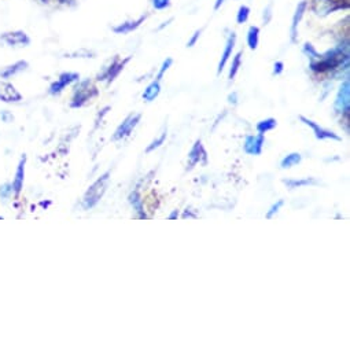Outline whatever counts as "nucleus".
<instances>
[{
	"mask_svg": "<svg viewBox=\"0 0 350 350\" xmlns=\"http://www.w3.org/2000/svg\"><path fill=\"white\" fill-rule=\"evenodd\" d=\"M228 99H230V102H231V103H237V92H234L232 95H230V96H228Z\"/></svg>",
	"mask_w": 350,
	"mask_h": 350,
	"instance_id": "obj_35",
	"label": "nucleus"
},
{
	"mask_svg": "<svg viewBox=\"0 0 350 350\" xmlns=\"http://www.w3.org/2000/svg\"><path fill=\"white\" fill-rule=\"evenodd\" d=\"M247 46L250 50H257L260 44V28L258 27H250L247 31Z\"/></svg>",
	"mask_w": 350,
	"mask_h": 350,
	"instance_id": "obj_21",
	"label": "nucleus"
},
{
	"mask_svg": "<svg viewBox=\"0 0 350 350\" xmlns=\"http://www.w3.org/2000/svg\"><path fill=\"white\" fill-rule=\"evenodd\" d=\"M302 161V155L299 152H291L288 155H286L282 162H280V167L282 169H290V167H294L297 166L298 163H301Z\"/></svg>",
	"mask_w": 350,
	"mask_h": 350,
	"instance_id": "obj_22",
	"label": "nucleus"
},
{
	"mask_svg": "<svg viewBox=\"0 0 350 350\" xmlns=\"http://www.w3.org/2000/svg\"><path fill=\"white\" fill-rule=\"evenodd\" d=\"M265 143V135L258 133V135H247L245 137L243 143V150L249 155H261L262 148Z\"/></svg>",
	"mask_w": 350,
	"mask_h": 350,
	"instance_id": "obj_11",
	"label": "nucleus"
},
{
	"mask_svg": "<svg viewBox=\"0 0 350 350\" xmlns=\"http://www.w3.org/2000/svg\"><path fill=\"white\" fill-rule=\"evenodd\" d=\"M159 94H161V81L154 80V81H151V83L146 87V90H144L143 94H142V98H143L144 102L150 103V102L155 100Z\"/></svg>",
	"mask_w": 350,
	"mask_h": 350,
	"instance_id": "obj_19",
	"label": "nucleus"
},
{
	"mask_svg": "<svg viewBox=\"0 0 350 350\" xmlns=\"http://www.w3.org/2000/svg\"><path fill=\"white\" fill-rule=\"evenodd\" d=\"M42 2H43V3H49V2H50V0H42Z\"/></svg>",
	"mask_w": 350,
	"mask_h": 350,
	"instance_id": "obj_36",
	"label": "nucleus"
},
{
	"mask_svg": "<svg viewBox=\"0 0 350 350\" xmlns=\"http://www.w3.org/2000/svg\"><path fill=\"white\" fill-rule=\"evenodd\" d=\"M299 121L304 122L305 125H308L309 128H312L313 133H314V137L317 140H335V142H342V137L339 135H336L334 131H329V129H325L323 126H320L319 124H316L314 121L304 117V116H299Z\"/></svg>",
	"mask_w": 350,
	"mask_h": 350,
	"instance_id": "obj_7",
	"label": "nucleus"
},
{
	"mask_svg": "<svg viewBox=\"0 0 350 350\" xmlns=\"http://www.w3.org/2000/svg\"><path fill=\"white\" fill-rule=\"evenodd\" d=\"M131 61V57H126L125 59H121L118 55L114 57V59L110 62V65L102 72L98 75L96 80L98 81H107V84L113 83L118 75L125 69V66L128 65V62Z\"/></svg>",
	"mask_w": 350,
	"mask_h": 350,
	"instance_id": "obj_4",
	"label": "nucleus"
},
{
	"mask_svg": "<svg viewBox=\"0 0 350 350\" xmlns=\"http://www.w3.org/2000/svg\"><path fill=\"white\" fill-rule=\"evenodd\" d=\"M334 109L336 113H342V114L350 111V85L347 79L339 87V91L336 94V99L334 103Z\"/></svg>",
	"mask_w": 350,
	"mask_h": 350,
	"instance_id": "obj_6",
	"label": "nucleus"
},
{
	"mask_svg": "<svg viewBox=\"0 0 350 350\" xmlns=\"http://www.w3.org/2000/svg\"><path fill=\"white\" fill-rule=\"evenodd\" d=\"M201 33H202V29H198V31L194 32V35L191 36V39L187 42V47H189V49H191V47H194V46L197 44V42H198L200 38H201Z\"/></svg>",
	"mask_w": 350,
	"mask_h": 350,
	"instance_id": "obj_30",
	"label": "nucleus"
},
{
	"mask_svg": "<svg viewBox=\"0 0 350 350\" xmlns=\"http://www.w3.org/2000/svg\"><path fill=\"white\" fill-rule=\"evenodd\" d=\"M128 200H129V204L132 205V208L136 211L137 217H139V219H147V215H146L144 211H143V200H142L139 191H136V190L132 191V193L129 194Z\"/></svg>",
	"mask_w": 350,
	"mask_h": 350,
	"instance_id": "obj_20",
	"label": "nucleus"
},
{
	"mask_svg": "<svg viewBox=\"0 0 350 350\" xmlns=\"http://www.w3.org/2000/svg\"><path fill=\"white\" fill-rule=\"evenodd\" d=\"M276 126H278V121H276L275 118L269 117V118H265V120L260 121V122L257 124V126H256V128H257V132H258V133L265 135L267 132L273 131Z\"/></svg>",
	"mask_w": 350,
	"mask_h": 350,
	"instance_id": "obj_23",
	"label": "nucleus"
},
{
	"mask_svg": "<svg viewBox=\"0 0 350 350\" xmlns=\"http://www.w3.org/2000/svg\"><path fill=\"white\" fill-rule=\"evenodd\" d=\"M147 20V16H140L137 20H128L122 24H118L117 27H113L111 31L117 35H128L133 31H136L137 28H140V25Z\"/></svg>",
	"mask_w": 350,
	"mask_h": 350,
	"instance_id": "obj_14",
	"label": "nucleus"
},
{
	"mask_svg": "<svg viewBox=\"0 0 350 350\" xmlns=\"http://www.w3.org/2000/svg\"><path fill=\"white\" fill-rule=\"evenodd\" d=\"M80 80V75L75 73V72H65L61 73L59 77L50 85V95H59L68 85L73 84V83H79Z\"/></svg>",
	"mask_w": 350,
	"mask_h": 350,
	"instance_id": "obj_8",
	"label": "nucleus"
},
{
	"mask_svg": "<svg viewBox=\"0 0 350 350\" xmlns=\"http://www.w3.org/2000/svg\"><path fill=\"white\" fill-rule=\"evenodd\" d=\"M179 217V212L178 211H173V213L172 215H169V220H174V219H178Z\"/></svg>",
	"mask_w": 350,
	"mask_h": 350,
	"instance_id": "obj_34",
	"label": "nucleus"
},
{
	"mask_svg": "<svg viewBox=\"0 0 350 350\" xmlns=\"http://www.w3.org/2000/svg\"><path fill=\"white\" fill-rule=\"evenodd\" d=\"M242 55H243V53L241 51V53H238V54L234 57L232 64H231V68H230V75H228V79H230V80H234V79L237 77V75H238V72H239V69H241V65H242Z\"/></svg>",
	"mask_w": 350,
	"mask_h": 350,
	"instance_id": "obj_24",
	"label": "nucleus"
},
{
	"mask_svg": "<svg viewBox=\"0 0 350 350\" xmlns=\"http://www.w3.org/2000/svg\"><path fill=\"white\" fill-rule=\"evenodd\" d=\"M99 95L98 88L91 80H79V84L75 88V94L70 100V107L72 109H79L90 103L92 99H95Z\"/></svg>",
	"mask_w": 350,
	"mask_h": 350,
	"instance_id": "obj_3",
	"label": "nucleus"
},
{
	"mask_svg": "<svg viewBox=\"0 0 350 350\" xmlns=\"http://www.w3.org/2000/svg\"><path fill=\"white\" fill-rule=\"evenodd\" d=\"M140 118H142V114H129L124 122L116 129L114 135H113V140H121L126 136H129L132 133V131L136 128V125L140 122Z\"/></svg>",
	"mask_w": 350,
	"mask_h": 350,
	"instance_id": "obj_9",
	"label": "nucleus"
},
{
	"mask_svg": "<svg viewBox=\"0 0 350 350\" xmlns=\"http://www.w3.org/2000/svg\"><path fill=\"white\" fill-rule=\"evenodd\" d=\"M0 42L8 47H28L31 44V38L24 31H12L0 36Z\"/></svg>",
	"mask_w": 350,
	"mask_h": 350,
	"instance_id": "obj_5",
	"label": "nucleus"
},
{
	"mask_svg": "<svg viewBox=\"0 0 350 350\" xmlns=\"http://www.w3.org/2000/svg\"><path fill=\"white\" fill-rule=\"evenodd\" d=\"M198 163H202L204 166L208 165V152L202 144L201 140H197L196 144L193 146L191 151L189 152V165L187 169L191 170L194 169Z\"/></svg>",
	"mask_w": 350,
	"mask_h": 350,
	"instance_id": "obj_10",
	"label": "nucleus"
},
{
	"mask_svg": "<svg viewBox=\"0 0 350 350\" xmlns=\"http://www.w3.org/2000/svg\"><path fill=\"white\" fill-rule=\"evenodd\" d=\"M283 72H284V64H283L282 61H278V62H275L272 75H273V76H280Z\"/></svg>",
	"mask_w": 350,
	"mask_h": 350,
	"instance_id": "obj_31",
	"label": "nucleus"
},
{
	"mask_svg": "<svg viewBox=\"0 0 350 350\" xmlns=\"http://www.w3.org/2000/svg\"><path fill=\"white\" fill-rule=\"evenodd\" d=\"M151 5L157 12H163L170 8L172 0H151Z\"/></svg>",
	"mask_w": 350,
	"mask_h": 350,
	"instance_id": "obj_27",
	"label": "nucleus"
},
{
	"mask_svg": "<svg viewBox=\"0 0 350 350\" xmlns=\"http://www.w3.org/2000/svg\"><path fill=\"white\" fill-rule=\"evenodd\" d=\"M166 136H167V131L165 129L162 133H161V136L159 137H157V139H154L148 146H147V148H146V152L148 154V152H151V151H154V150H157V148H159L163 143H165V140H166Z\"/></svg>",
	"mask_w": 350,
	"mask_h": 350,
	"instance_id": "obj_26",
	"label": "nucleus"
},
{
	"mask_svg": "<svg viewBox=\"0 0 350 350\" xmlns=\"http://www.w3.org/2000/svg\"><path fill=\"white\" fill-rule=\"evenodd\" d=\"M0 100L5 103H17L23 100L21 92L9 81H0Z\"/></svg>",
	"mask_w": 350,
	"mask_h": 350,
	"instance_id": "obj_13",
	"label": "nucleus"
},
{
	"mask_svg": "<svg viewBox=\"0 0 350 350\" xmlns=\"http://www.w3.org/2000/svg\"><path fill=\"white\" fill-rule=\"evenodd\" d=\"M306 9H308L306 0H302V2H299L297 5V9H295L293 20H291V27H290V40H291V43H297V40H298V28H299V24L302 21L304 16H305Z\"/></svg>",
	"mask_w": 350,
	"mask_h": 350,
	"instance_id": "obj_12",
	"label": "nucleus"
},
{
	"mask_svg": "<svg viewBox=\"0 0 350 350\" xmlns=\"http://www.w3.org/2000/svg\"><path fill=\"white\" fill-rule=\"evenodd\" d=\"M224 2H226V0H216V3H215V10H219V9L224 5Z\"/></svg>",
	"mask_w": 350,
	"mask_h": 350,
	"instance_id": "obj_33",
	"label": "nucleus"
},
{
	"mask_svg": "<svg viewBox=\"0 0 350 350\" xmlns=\"http://www.w3.org/2000/svg\"><path fill=\"white\" fill-rule=\"evenodd\" d=\"M267 16V18H264V24L267 25L269 21H271V18H272V5H269L265 10H264V17Z\"/></svg>",
	"mask_w": 350,
	"mask_h": 350,
	"instance_id": "obj_32",
	"label": "nucleus"
},
{
	"mask_svg": "<svg viewBox=\"0 0 350 350\" xmlns=\"http://www.w3.org/2000/svg\"><path fill=\"white\" fill-rule=\"evenodd\" d=\"M25 163H27V157L24 155L18 163V167H17V172H16V179L13 182V191H14V196L18 198L21 191H23V187H24V179H25Z\"/></svg>",
	"mask_w": 350,
	"mask_h": 350,
	"instance_id": "obj_16",
	"label": "nucleus"
},
{
	"mask_svg": "<svg viewBox=\"0 0 350 350\" xmlns=\"http://www.w3.org/2000/svg\"><path fill=\"white\" fill-rule=\"evenodd\" d=\"M173 65V59L172 58H166L163 62H162V65H161V68H159V72H158V75H157V79L155 80H158V81H161L162 80V77L165 76V73L170 69V66Z\"/></svg>",
	"mask_w": 350,
	"mask_h": 350,
	"instance_id": "obj_28",
	"label": "nucleus"
},
{
	"mask_svg": "<svg viewBox=\"0 0 350 350\" xmlns=\"http://www.w3.org/2000/svg\"><path fill=\"white\" fill-rule=\"evenodd\" d=\"M235 44H237V35L232 32L228 39H227V43H226V47H224V51L221 54V59L219 62V68H217V75H221V72L224 70V68L227 66L230 58L232 57V51L235 49Z\"/></svg>",
	"mask_w": 350,
	"mask_h": 350,
	"instance_id": "obj_15",
	"label": "nucleus"
},
{
	"mask_svg": "<svg viewBox=\"0 0 350 350\" xmlns=\"http://www.w3.org/2000/svg\"><path fill=\"white\" fill-rule=\"evenodd\" d=\"M283 205H284V201H283V200H279L276 204H273V205L271 206V209L267 212L265 217H267L268 220L273 219V217H275V216L279 213V211L283 208Z\"/></svg>",
	"mask_w": 350,
	"mask_h": 350,
	"instance_id": "obj_29",
	"label": "nucleus"
},
{
	"mask_svg": "<svg viewBox=\"0 0 350 350\" xmlns=\"http://www.w3.org/2000/svg\"><path fill=\"white\" fill-rule=\"evenodd\" d=\"M109 179H110V172L107 170L87 190V193L84 194V198H83V208L85 211H90L99 204V201L102 200V197L105 196V193L107 190Z\"/></svg>",
	"mask_w": 350,
	"mask_h": 350,
	"instance_id": "obj_2",
	"label": "nucleus"
},
{
	"mask_svg": "<svg viewBox=\"0 0 350 350\" xmlns=\"http://www.w3.org/2000/svg\"><path fill=\"white\" fill-rule=\"evenodd\" d=\"M349 54L347 51L343 53L342 49H334L327 51L325 54H316L313 58H310V69L317 73H325L338 69L343 65V62L347 64Z\"/></svg>",
	"mask_w": 350,
	"mask_h": 350,
	"instance_id": "obj_1",
	"label": "nucleus"
},
{
	"mask_svg": "<svg viewBox=\"0 0 350 350\" xmlns=\"http://www.w3.org/2000/svg\"><path fill=\"white\" fill-rule=\"evenodd\" d=\"M28 68H29V64H28L27 61H17L16 64L9 65V66H6L3 70H0V77L5 79V80L12 79V77L20 75L21 72L27 70Z\"/></svg>",
	"mask_w": 350,
	"mask_h": 350,
	"instance_id": "obj_17",
	"label": "nucleus"
},
{
	"mask_svg": "<svg viewBox=\"0 0 350 350\" xmlns=\"http://www.w3.org/2000/svg\"><path fill=\"white\" fill-rule=\"evenodd\" d=\"M249 17H250V8L246 5H242L237 13V23L239 25H243L249 21Z\"/></svg>",
	"mask_w": 350,
	"mask_h": 350,
	"instance_id": "obj_25",
	"label": "nucleus"
},
{
	"mask_svg": "<svg viewBox=\"0 0 350 350\" xmlns=\"http://www.w3.org/2000/svg\"><path fill=\"white\" fill-rule=\"evenodd\" d=\"M284 186L288 190H295V189H302V187H309V186H317L319 180L314 178H304V179H284L283 180Z\"/></svg>",
	"mask_w": 350,
	"mask_h": 350,
	"instance_id": "obj_18",
	"label": "nucleus"
}]
</instances>
